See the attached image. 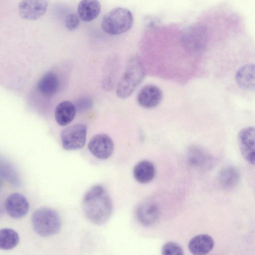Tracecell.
Wrapping results in <instances>:
<instances>
[{"label":"cell","mask_w":255,"mask_h":255,"mask_svg":"<svg viewBox=\"0 0 255 255\" xmlns=\"http://www.w3.org/2000/svg\"><path fill=\"white\" fill-rule=\"evenodd\" d=\"M31 223L36 233L44 237L58 233L62 225L59 214L48 208H41L36 210L31 217Z\"/></svg>","instance_id":"obj_3"},{"label":"cell","mask_w":255,"mask_h":255,"mask_svg":"<svg viewBox=\"0 0 255 255\" xmlns=\"http://www.w3.org/2000/svg\"><path fill=\"white\" fill-rule=\"evenodd\" d=\"M239 86L248 91H255V64H247L240 67L236 74Z\"/></svg>","instance_id":"obj_15"},{"label":"cell","mask_w":255,"mask_h":255,"mask_svg":"<svg viewBox=\"0 0 255 255\" xmlns=\"http://www.w3.org/2000/svg\"><path fill=\"white\" fill-rule=\"evenodd\" d=\"M4 207L7 214L14 219H19L25 216L29 210V203L22 194L13 193L6 199Z\"/></svg>","instance_id":"obj_11"},{"label":"cell","mask_w":255,"mask_h":255,"mask_svg":"<svg viewBox=\"0 0 255 255\" xmlns=\"http://www.w3.org/2000/svg\"><path fill=\"white\" fill-rule=\"evenodd\" d=\"M101 7V4L98 0H81L77 7L78 15L83 21H91L99 15Z\"/></svg>","instance_id":"obj_17"},{"label":"cell","mask_w":255,"mask_h":255,"mask_svg":"<svg viewBox=\"0 0 255 255\" xmlns=\"http://www.w3.org/2000/svg\"><path fill=\"white\" fill-rule=\"evenodd\" d=\"M88 147L90 152L97 158L106 159L113 154L114 144L108 135L100 133L95 135L91 138Z\"/></svg>","instance_id":"obj_7"},{"label":"cell","mask_w":255,"mask_h":255,"mask_svg":"<svg viewBox=\"0 0 255 255\" xmlns=\"http://www.w3.org/2000/svg\"><path fill=\"white\" fill-rule=\"evenodd\" d=\"M0 174L8 182L17 185L19 184V180L15 169L8 163L2 161L0 163Z\"/></svg>","instance_id":"obj_22"},{"label":"cell","mask_w":255,"mask_h":255,"mask_svg":"<svg viewBox=\"0 0 255 255\" xmlns=\"http://www.w3.org/2000/svg\"><path fill=\"white\" fill-rule=\"evenodd\" d=\"M187 158L191 166L198 169H209L214 165V158L211 154L199 146L190 147L187 152Z\"/></svg>","instance_id":"obj_10"},{"label":"cell","mask_w":255,"mask_h":255,"mask_svg":"<svg viewBox=\"0 0 255 255\" xmlns=\"http://www.w3.org/2000/svg\"><path fill=\"white\" fill-rule=\"evenodd\" d=\"M80 17L75 13H71L67 15L65 20L66 27L70 31L76 29L80 25Z\"/></svg>","instance_id":"obj_24"},{"label":"cell","mask_w":255,"mask_h":255,"mask_svg":"<svg viewBox=\"0 0 255 255\" xmlns=\"http://www.w3.org/2000/svg\"><path fill=\"white\" fill-rule=\"evenodd\" d=\"M161 254L162 255H184L181 246L173 242H167L163 245Z\"/></svg>","instance_id":"obj_23"},{"label":"cell","mask_w":255,"mask_h":255,"mask_svg":"<svg viewBox=\"0 0 255 255\" xmlns=\"http://www.w3.org/2000/svg\"><path fill=\"white\" fill-rule=\"evenodd\" d=\"M18 233L10 228L2 229L0 231V248L3 250H10L18 244Z\"/></svg>","instance_id":"obj_21"},{"label":"cell","mask_w":255,"mask_h":255,"mask_svg":"<svg viewBox=\"0 0 255 255\" xmlns=\"http://www.w3.org/2000/svg\"><path fill=\"white\" fill-rule=\"evenodd\" d=\"M162 92L157 86L149 84L143 86L138 92L136 100L141 107L150 109L157 106L162 99Z\"/></svg>","instance_id":"obj_12"},{"label":"cell","mask_w":255,"mask_h":255,"mask_svg":"<svg viewBox=\"0 0 255 255\" xmlns=\"http://www.w3.org/2000/svg\"><path fill=\"white\" fill-rule=\"evenodd\" d=\"M208 32L203 25L195 24L185 29L180 36L182 45L192 53L202 52L208 41Z\"/></svg>","instance_id":"obj_5"},{"label":"cell","mask_w":255,"mask_h":255,"mask_svg":"<svg viewBox=\"0 0 255 255\" xmlns=\"http://www.w3.org/2000/svg\"><path fill=\"white\" fill-rule=\"evenodd\" d=\"M156 174L155 168L153 164L148 160H142L138 162L133 170V175L135 179L142 184H146L151 181Z\"/></svg>","instance_id":"obj_18"},{"label":"cell","mask_w":255,"mask_h":255,"mask_svg":"<svg viewBox=\"0 0 255 255\" xmlns=\"http://www.w3.org/2000/svg\"><path fill=\"white\" fill-rule=\"evenodd\" d=\"M59 83L57 75L52 72H48L39 79L37 87L41 94L45 96L50 97L57 92Z\"/></svg>","instance_id":"obj_19"},{"label":"cell","mask_w":255,"mask_h":255,"mask_svg":"<svg viewBox=\"0 0 255 255\" xmlns=\"http://www.w3.org/2000/svg\"><path fill=\"white\" fill-rule=\"evenodd\" d=\"M144 76V70L140 60L135 57L131 58L118 83L117 96L122 99L129 97L142 82Z\"/></svg>","instance_id":"obj_2"},{"label":"cell","mask_w":255,"mask_h":255,"mask_svg":"<svg viewBox=\"0 0 255 255\" xmlns=\"http://www.w3.org/2000/svg\"><path fill=\"white\" fill-rule=\"evenodd\" d=\"M87 127L85 125L77 123L64 128L61 133L63 148L73 150L82 148L86 143Z\"/></svg>","instance_id":"obj_6"},{"label":"cell","mask_w":255,"mask_h":255,"mask_svg":"<svg viewBox=\"0 0 255 255\" xmlns=\"http://www.w3.org/2000/svg\"><path fill=\"white\" fill-rule=\"evenodd\" d=\"M82 209L87 219L93 224L105 223L112 214L113 204L105 187L100 185L91 187L84 196Z\"/></svg>","instance_id":"obj_1"},{"label":"cell","mask_w":255,"mask_h":255,"mask_svg":"<svg viewBox=\"0 0 255 255\" xmlns=\"http://www.w3.org/2000/svg\"><path fill=\"white\" fill-rule=\"evenodd\" d=\"M92 105V102L88 98H83L79 100L77 105H75L77 109L79 111H84L90 108Z\"/></svg>","instance_id":"obj_25"},{"label":"cell","mask_w":255,"mask_h":255,"mask_svg":"<svg viewBox=\"0 0 255 255\" xmlns=\"http://www.w3.org/2000/svg\"><path fill=\"white\" fill-rule=\"evenodd\" d=\"M76 112L75 105L69 101L60 103L55 110L56 122L61 126L69 124L74 119Z\"/></svg>","instance_id":"obj_16"},{"label":"cell","mask_w":255,"mask_h":255,"mask_svg":"<svg viewBox=\"0 0 255 255\" xmlns=\"http://www.w3.org/2000/svg\"><path fill=\"white\" fill-rule=\"evenodd\" d=\"M238 143L245 160L255 165V127H249L242 129L239 133Z\"/></svg>","instance_id":"obj_8"},{"label":"cell","mask_w":255,"mask_h":255,"mask_svg":"<svg viewBox=\"0 0 255 255\" xmlns=\"http://www.w3.org/2000/svg\"><path fill=\"white\" fill-rule=\"evenodd\" d=\"M48 5V1L45 0H22L18 5V13L23 19L35 20L45 13Z\"/></svg>","instance_id":"obj_9"},{"label":"cell","mask_w":255,"mask_h":255,"mask_svg":"<svg viewBox=\"0 0 255 255\" xmlns=\"http://www.w3.org/2000/svg\"><path fill=\"white\" fill-rule=\"evenodd\" d=\"M135 216L137 221L144 226H150L159 219L160 210L157 205L151 201L140 204L137 208Z\"/></svg>","instance_id":"obj_13"},{"label":"cell","mask_w":255,"mask_h":255,"mask_svg":"<svg viewBox=\"0 0 255 255\" xmlns=\"http://www.w3.org/2000/svg\"><path fill=\"white\" fill-rule=\"evenodd\" d=\"M133 17L127 8L117 7L106 13L101 21V27L106 33L117 35L123 34L130 29Z\"/></svg>","instance_id":"obj_4"},{"label":"cell","mask_w":255,"mask_h":255,"mask_svg":"<svg viewBox=\"0 0 255 255\" xmlns=\"http://www.w3.org/2000/svg\"><path fill=\"white\" fill-rule=\"evenodd\" d=\"M213 238L207 234L198 235L191 239L188 249L193 255H205L213 248Z\"/></svg>","instance_id":"obj_14"},{"label":"cell","mask_w":255,"mask_h":255,"mask_svg":"<svg viewBox=\"0 0 255 255\" xmlns=\"http://www.w3.org/2000/svg\"><path fill=\"white\" fill-rule=\"evenodd\" d=\"M240 179V174L238 169L231 166L222 168L218 175L219 185L226 189L235 188L238 184Z\"/></svg>","instance_id":"obj_20"}]
</instances>
